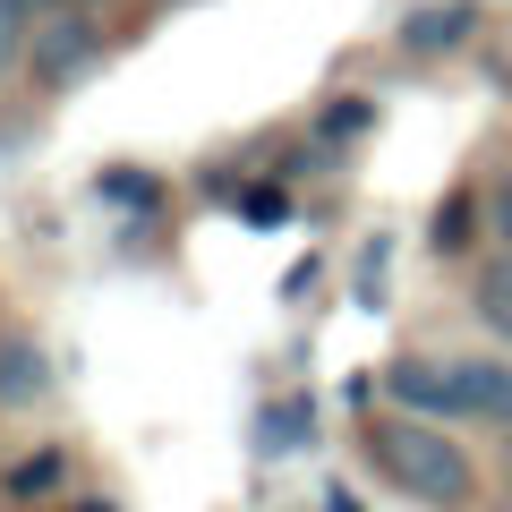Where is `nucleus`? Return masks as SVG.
<instances>
[{
	"mask_svg": "<svg viewBox=\"0 0 512 512\" xmlns=\"http://www.w3.org/2000/svg\"><path fill=\"white\" fill-rule=\"evenodd\" d=\"M359 299H367V308H376V299H384V239H376V248L359 256Z\"/></svg>",
	"mask_w": 512,
	"mask_h": 512,
	"instance_id": "dca6fc26",
	"label": "nucleus"
},
{
	"mask_svg": "<svg viewBox=\"0 0 512 512\" xmlns=\"http://www.w3.org/2000/svg\"><path fill=\"white\" fill-rule=\"evenodd\" d=\"M470 26H478V9L444 0V9H419V18L402 26V43H410V52H453V43H470Z\"/></svg>",
	"mask_w": 512,
	"mask_h": 512,
	"instance_id": "423d86ee",
	"label": "nucleus"
},
{
	"mask_svg": "<svg viewBox=\"0 0 512 512\" xmlns=\"http://www.w3.org/2000/svg\"><path fill=\"white\" fill-rule=\"evenodd\" d=\"M26 60H35V86H77V77L103 60V26H94L86 9H43Z\"/></svg>",
	"mask_w": 512,
	"mask_h": 512,
	"instance_id": "f03ea898",
	"label": "nucleus"
},
{
	"mask_svg": "<svg viewBox=\"0 0 512 512\" xmlns=\"http://www.w3.org/2000/svg\"><path fill=\"white\" fill-rule=\"evenodd\" d=\"M35 18H43V0H0V77L18 69V52L35 43Z\"/></svg>",
	"mask_w": 512,
	"mask_h": 512,
	"instance_id": "6e6552de",
	"label": "nucleus"
},
{
	"mask_svg": "<svg viewBox=\"0 0 512 512\" xmlns=\"http://www.w3.org/2000/svg\"><path fill=\"white\" fill-rule=\"evenodd\" d=\"M453 402H461V419L512 427V367L504 359H453Z\"/></svg>",
	"mask_w": 512,
	"mask_h": 512,
	"instance_id": "20e7f679",
	"label": "nucleus"
},
{
	"mask_svg": "<svg viewBox=\"0 0 512 512\" xmlns=\"http://www.w3.org/2000/svg\"><path fill=\"white\" fill-rule=\"evenodd\" d=\"M69 512H111V504H69Z\"/></svg>",
	"mask_w": 512,
	"mask_h": 512,
	"instance_id": "6ab92c4d",
	"label": "nucleus"
},
{
	"mask_svg": "<svg viewBox=\"0 0 512 512\" xmlns=\"http://www.w3.org/2000/svg\"><path fill=\"white\" fill-rule=\"evenodd\" d=\"M60 487H69V453H26L18 470H9V495H18V504H52Z\"/></svg>",
	"mask_w": 512,
	"mask_h": 512,
	"instance_id": "0eeeda50",
	"label": "nucleus"
},
{
	"mask_svg": "<svg viewBox=\"0 0 512 512\" xmlns=\"http://www.w3.org/2000/svg\"><path fill=\"white\" fill-rule=\"evenodd\" d=\"M487 222H495V239H504V256H512V171L487 188Z\"/></svg>",
	"mask_w": 512,
	"mask_h": 512,
	"instance_id": "4468645a",
	"label": "nucleus"
},
{
	"mask_svg": "<svg viewBox=\"0 0 512 512\" xmlns=\"http://www.w3.org/2000/svg\"><path fill=\"white\" fill-rule=\"evenodd\" d=\"M333 512H359V504H350V495H342V487H333Z\"/></svg>",
	"mask_w": 512,
	"mask_h": 512,
	"instance_id": "f3484780",
	"label": "nucleus"
},
{
	"mask_svg": "<svg viewBox=\"0 0 512 512\" xmlns=\"http://www.w3.org/2000/svg\"><path fill=\"white\" fill-rule=\"evenodd\" d=\"M478 316H487V325H495V333L512 342V256L478 274Z\"/></svg>",
	"mask_w": 512,
	"mask_h": 512,
	"instance_id": "9d476101",
	"label": "nucleus"
},
{
	"mask_svg": "<svg viewBox=\"0 0 512 512\" xmlns=\"http://www.w3.org/2000/svg\"><path fill=\"white\" fill-rule=\"evenodd\" d=\"M470 214H478L470 197H453V205H436V248H461V239H470Z\"/></svg>",
	"mask_w": 512,
	"mask_h": 512,
	"instance_id": "ddd939ff",
	"label": "nucleus"
},
{
	"mask_svg": "<svg viewBox=\"0 0 512 512\" xmlns=\"http://www.w3.org/2000/svg\"><path fill=\"white\" fill-rule=\"evenodd\" d=\"M103 197H120V205H154V180H137V171H103Z\"/></svg>",
	"mask_w": 512,
	"mask_h": 512,
	"instance_id": "2eb2a0df",
	"label": "nucleus"
},
{
	"mask_svg": "<svg viewBox=\"0 0 512 512\" xmlns=\"http://www.w3.org/2000/svg\"><path fill=\"white\" fill-rule=\"evenodd\" d=\"M359 444H367V461H376L393 487L410 495V504H436V512H461L478 495V461L461 453L453 436H444L436 419H367L359 427Z\"/></svg>",
	"mask_w": 512,
	"mask_h": 512,
	"instance_id": "f257e3e1",
	"label": "nucleus"
},
{
	"mask_svg": "<svg viewBox=\"0 0 512 512\" xmlns=\"http://www.w3.org/2000/svg\"><path fill=\"white\" fill-rule=\"evenodd\" d=\"M52 393V359L35 350V333H9L0 342V410H35Z\"/></svg>",
	"mask_w": 512,
	"mask_h": 512,
	"instance_id": "39448f33",
	"label": "nucleus"
},
{
	"mask_svg": "<svg viewBox=\"0 0 512 512\" xmlns=\"http://www.w3.org/2000/svg\"><path fill=\"white\" fill-rule=\"evenodd\" d=\"M504 470H512V427H504Z\"/></svg>",
	"mask_w": 512,
	"mask_h": 512,
	"instance_id": "a211bd4d",
	"label": "nucleus"
},
{
	"mask_svg": "<svg viewBox=\"0 0 512 512\" xmlns=\"http://www.w3.org/2000/svg\"><path fill=\"white\" fill-rule=\"evenodd\" d=\"M384 402H402V419H461V402H453V359H393L384 367Z\"/></svg>",
	"mask_w": 512,
	"mask_h": 512,
	"instance_id": "7ed1b4c3",
	"label": "nucleus"
},
{
	"mask_svg": "<svg viewBox=\"0 0 512 512\" xmlns=\"http://www.w3.org/2000/svg\"><path fill=\"white\" fill-rule=\"evenodd\" d=\"M299 436H316V410L308 402H274V410H265V427H256L265 453H282V444H299Z\"/></svg>",
	"mask_w": 512,
	"mask_h": 512,
	"instance_id": "1a4fd4ad",
	"label": "nucleus"
},
{
	"mask_svg": "<svg viewBox=\"0 0 512 512\" xmlns=\"http://www.w3.org/2000/svg\"><path fill=\"white\" fill-rule=\"evenodd\" d=\"M239 214H248L256 231H282V222H291V205H282V188H239Z\"/></svg>",
	"mask_w": 512,
	"mask_h": 512,
	"instance_id": "f8f14e48",
	"label": "nucleus"
},
{
	"mask_svg": "<svg viewBox=\"0 0 512 512\" xmlns=\"http://www.w3.org/2000/svg\"><path fill=\"white\" fill-rule=\"evenodd\" d=\"M316 128H325L333 146H350V137H367V128H376V103H359V94H350V103H333Z\"/></svg>",
	"mask_w": 512,
	"mask_h": 512,
	"instance_id": "9b49d317",
	"label": "nucleus"
}]
</instances>
